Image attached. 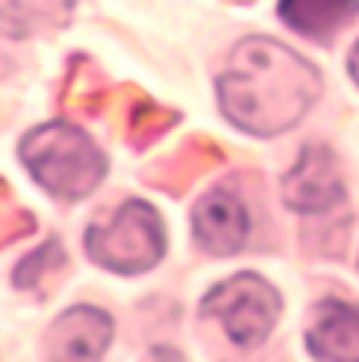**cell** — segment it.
Here are the masks:
<instances>
[{"label":"cell","mask_w":359,"mask_h":362,"mask_svg":"<svg viewBox=\"0 0 359 362\" xmlns=\"http://www.w3.org/2000/svg\"><path fill=\"white\" fill-rule=\"evenodd\" d=\"M322 92V76L287 45L243 38L218 76V104L237 129L271 139L293 129Z\"/></svg>","instance_id":"6da1fadb"},{"label":"cell","mask_w":359,"mask_h":362,"mask_svg":"<svg viewBox=\"0 0 359 362\" xmlns=\"http://www.w3.org/2000/svg\"><path fill=\"white\" fill-rule=\"evenodd\" d=\"M167 249L161 214L148 202L129 199L107 218H98L86 230V252L101 268L117 274H142L155 268Z\"/></svg>","instance_id":"3957f363"},{"label":"cell","mask_w":359,"mask_h":362,"mask_svg":"<svg viewBox=\"0 0 359 362\" xmlns=\"http://www.w3.org/2000/svg\"><path fill=\"white\" fill-rule=\"evenodd\" d=\"M281 199L296 214H328L343 202V177L334 151L309 142L281 180Z\"/></svg>","instance_id":"5b68a950"},{"label":"cell","mask_w":359,"mask_h":362,"mask_svg":"<svg viewBox=\"0 0 359 362\" xmlns=\"http://www.w3.org/2000/svg\"><path fill=\"white\" fill-rule=\"evenodd\" d=\"M281 23L312 41H331L359 16V0H278Z\"/></svg>","instance_id":"9c48e42d"},{"label":"cell","mask_w":359,"mask_h":362,"mask_svg":"<svg viewBox=\"0 0 359 362\" xmlns=\"http://www.w3.org/2000/svg\"><path fill=\"white\" fill-rule=\"evenodd\" d=\"M76 0H4V32L25 38L41 29H60L70 23Z\"/></svg>","instance_id":"30bf717a"},{"label":"cell","mask_w":359,"mask_h":362,"mask_svg":"<svg viewBox=\"0 0 359 362\" xmlns=\"http://www.w3.org/2000/svg\"><path fill=\"white\" fill-rule=\"evenodd\" d=\"M114 322L92 305L66 309L47 331V353L54 359H98L107 350Z\"/></svg>","instance_id":"ba28073f"},{"label":"cell","mask_w":359,"mask_h":362,"mask_svg":"<svg viewBox=\"0 0 359 362\" xmlns=\"http://www.w3.org/2000/svg\"><path fill=\"white\" fill-rule=\"evenodd\" d=\"M202 315L215 318L237 346H255L274 331L281 318V293L252 271L215 284L202 299Z\"/></svg>","instance_id":"277c9868"},{"label":"cell","mask_w":359,"mask_h":362,"mask_svg":"<svg viewBox=\"0 0 359 362\" xmlns=\"http://www.w3.org/2000/svg\"><path fill=\"white\" fill-rule=\"evenodd\" d=\"M302 340L315 359L359 362V305L347 299H322L309 312Z\"/></svg>","instance_id":"52a82bcc"},{"label":"cell","mask_w":359,"mask_h":362,"mask_svg":"<svg viewBox=\"0 0 359 362\" xmlns=\"http://www.w3.org/2000/svg\"><path fill=\"white\" fill-rule=\"evenodd\" d=\"M249 208L227 186L208 189L192 208V233L208 255H237L249 240Z\"/></svg>","instance_id":"8992f818"},{"label":"cell","mask_w":359,"mask_h":362,"mask_svg":"<svg viewBox=\"0 0 359 362\" xmlns=\"http://www.w3.org/2000/svg\"><path fill=\"white\" fill-rule=\"evenodd\" d=\"M347 69H350V79H353L356 82V86H359V41H356V45L353 47H350V57H347Z\"/></svg>","instance_id":"8fae6325"},{"label":"cell","mask_w":359,"mask_h":362,"mask_svg":"<svg viewBox=\"0 0 359 362\" xmlns=\"http://www.w3.org/2000/svg\"><path fill=\"white\" fill-rule=\"evenodd\" d=\"M19 158L41 189L64 202L92 196L107 173V158L95 139L64 120L32 129L19 145Z\"/></svg>","instance_id":"7a4b0ae2"}]
</instances>
